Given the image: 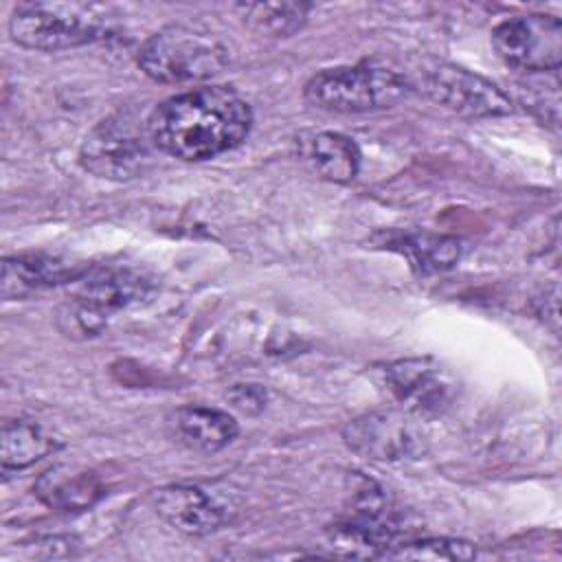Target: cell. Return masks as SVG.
I'll use <instances>...</instances> for the list:
<instances>
[{"mask_svg": "<svg viewBox=\"0 0 562 562\" xmlns=\"http://www.w3.org/2000/svg\"><path fill=\"white\" fill-rule=\"evenodd\" d=\"M158 151L198 162L246 140L252 127L248 101L226 86H204L169 97L147 114Z\"/></svg>", "mask_w": 562, "mask_h": 562, "instance_id": "1", "label": "cell"}, {"mask_svg": "<svg viewBox=\"0 0 562 562\" xmlns=\"http://www.w3.org/2000/svg\"><path fill=\"white\" fill-rule=\"evenodd\" d=\"M136 61L158 83H187L211 79L226 70L231 48L209 29L169 24L143 42Z\"/></svg>", "mask_w": 562, "mask_h": 562, "instance_id": "2", "label": "cell"}, {"mask_svg": "<svg viewBox=\"0 0 562 562\" xmlns=\"http://www.w3.org/2000/svg\"><path fill=\"white\" fill-rule=\"evenodd\" d=\"M112 20L105 9L79 2H22L9 20L11 40L31 50H66L101 40Z\"/></svg>", "mask_w": 562, "mask_h": 562, "instance_id": "3", "label": "cell"}, {"mask_svg": "<svg viewBox=\"0 0 562 562\" xmlns=\"http://www.w3.org/2000/svg\"><path fill=\"white\" fill-rule=\"evenodd\" d=\"M156 151L158 147L149 134L147 116L134 110H121L86 134L79 162L99 178L132 180L154 165Z\"/></svg>", "mask_w": 562, "mask_h": 562, "instance_id": "4", "label": "cell"}, {"mask_svg": "<svg viewBox=\"0 0 562 562\" xmlns=\"http://www.w3.org/2000/svg\"><path fill=\"white\" fill-rule=\"evenodd\" d=\"M411 92V83L382 66H338L316 72L303 90L310 105L327 112H373L393 108Z\"/></svg>", "mask_w": 562, "mask_h": 562, "instance_id": "5", "label": "cell"}, {"mask_svg": "<svg viewBox=\"0 0 562 562\" xmlns=\"http://www.w3.org/2000/svg\"><path fill=\"white\" fill-rule=\"evenodd\" d=\"M496 55L520 70H558L562 59V22L553 15L529 13L503 20L492 31Z\"/></svg>", "mask_w": 562, "mask_h": 562, "instance_id": "6", "label": "cell"}, {"mask_svg": "<svg viewBox=\"0 0 562 562\" xmlns=\"http://www.w3.org/2000/svg\"><path fill=\"white\" fill-rule=\"evenodd\" d=\"M384 386L404 413L422 419L446 413L457 395L454 378L430 356L386 364Z\"/></svg>", "mask_w": 562, "mask_h": 562, "instance_id": "7", "label": "cell"}, {"mask_svg": "<svg viewBox=\"0 0 562 562\" xmlns=\"http://www.w3.org/2000/svg\"><path fill=\"white\" fill-rule=\"evenodd\" d=\"M422 90L439 105L470 119L503 116L514 110L512 99L490 79L452 64H435L422 75Z\"/></svg>", "mask_w": 562, "mask_h": 562, "instance_id": "8", "label": "cell"}, {"mask_svg": "<svg viewBox=\"0 0 562 562\" xmlns=\"http://www.w3.org/2000/svg\"><path fill=\"white\" fill-rule=\"evenodd\" d=\"M342 439L349 450L373 461L417 459L426 450L422 430L408 413L371 411L342 428Z\"/></svg>", "mask_w": 562, "mask_h": 562, "instance_id": "9", "label": "cell"}, {"mask_svg": "<svg viewBox=\"0 0 562 562\" xmlns=\"http://www.w3.org/2000/svg\"><path fill=\"white\" fill-rule=\"evenodd\" d=\"M156 514L176 531L209 536L233 522L237 509L231 501L200 485H167L151 496Z\"/></svg>", "mask_w": 562, "mask_h": 562, "instance_id": "10", "label": "cell"}, {"mask_svg": "<svg viewBox=\"0 0 562 562\" xmlns=\"http://www.w3.org/2000/svg\"><path fill=\"white\" fill-rule=\"evenodd\" d=\"M145 290L147 281L130 270H101L88 277L86 281H81V288L70 303V318L75 323V331L86 336L99 334L110 312H116L138 301Z\"/></svg>", "mask_w": 562, "mask_h": 562, "instance_id": "11", "label": "cell"}, {"mask_svg": "<svg viewBox=\"0 0 562 562\" xmlns=\"http://www.w3.org/2000/svg\"><path fill=\"white\" fill-rule=\"evenodd\" d=\"M88 274V268L81 263L66 261L50 255H18L2 261L0 294L4 299H22L37 290H46L59 283L79 281Z\"/></svg>", "mask_w": 562, "mask_h": 562, "instance_id": "12", "label": "cell"}, {"mask_svg": "<svg viewBox=\"0 0 562 562\" xmlns=\"http://www.w3.org/2000/svg\"><path fill=\"white\" fill-rule=\"evenodd\" d=\"M167 424L182 446L198 452H217L239 432L237 422L228 413L206 406H180L169 415Z\"/></svg>", "mask_w": 562, "mask_h": 562, "instance_id": "13", "label": "cell"}, {"mask_svg": "<svg viewBox=\"0 0 562 562\" xmlns=\"http://www.w3.org/2000/svg\"><path fill=\"white\" fill-rule=\"evenodd\" d=\"M301 156L329 182H351L360 169L358 145L338 132H316L301 140Z\"/></svg>", "mask_w": 562, "mask_h": 562, "instance_id": "14", "label": "cell"}, {"mask_svg": "<svg viewBox=\"0 0 562 562\" xmlns=\"http://www.w3.org/2000/svg\"><path fill=\"white\" fill-rule=\"evenodd\" d=\"M35 494L57 512H83L103 496V485L94 472L53 468L35 483Z\"/></svg>", "mask_w": 562, "mask_h": 562, "instance_id": "15", "label": "cell"}, {"mask_svg": "<svg viewBox=\"0 0 562 562\" xmlns=\"http://www.w3.org/2000/svg\"><path fill=\"white\" fill-rule=\"evenodd\" d=\"M57 448V441L35 422L7 419L0 432L2 470H22Z\"/></svg>", "mask_w": 562, "mask_h": 562, "instance_id": "16", "label": "cell"}, {"mask_svg": "<svg viewBox=\"0 0 562 562\" xmlns=\"http://www.w3.org/2000/svg\"><path fill=\"white\" fill-rule=\"evenodd\" d=\"M244 24L268 37H290L296 33L305 20L310 4L305 2H250L237 4Z\"/></svg>", "mask_w": 562, "mask_h": 562, "instance_id": "17", "label": "cell"}, {"mask_svg": "<svg viewBox=\"0 0 562 562\" xmlns=\"http://www.w3.org/2000/svg\"><path fill=\"white\" fill-rule=\"evenodd\" d=\"M402 252L411 259V263L422 272H439L452 268L461 257V241L446 235L430 233H411L404 235Z\"/></svg>", "mask_w": 562, "mask_h": 562, "instance_id": "18", "label": "cell"}, {"mask_svg": "<svg viewBox=\"0 0 562 562\" xmlns=\"http://www.w3.org/2000/svg\"><path fill=\"white\" fill-rule=\"evenodd\" d=\"M476 547L459 538H422L404 544H395L384 558L391 560H472Z\"/></svg>", "mask_w": 562, "mask_h": 562, "instance_id": "19", "label": "cell"}, {"mask_svg": "<svg viewBox=\"0 0 562 562\" xmlns=\"http://www.w3.org/2000/svg\"><path fill=\"white\" fill-rule=\"evenodd\" d=\"M226 400L233 404V408H237L246 415H257L263 411L268 393L261 384H235L226 393Z\"/></svg>", "mask_w": 562, "mask_h": 562, "instance_id": "20", "label": "cell"}]
</instances>
